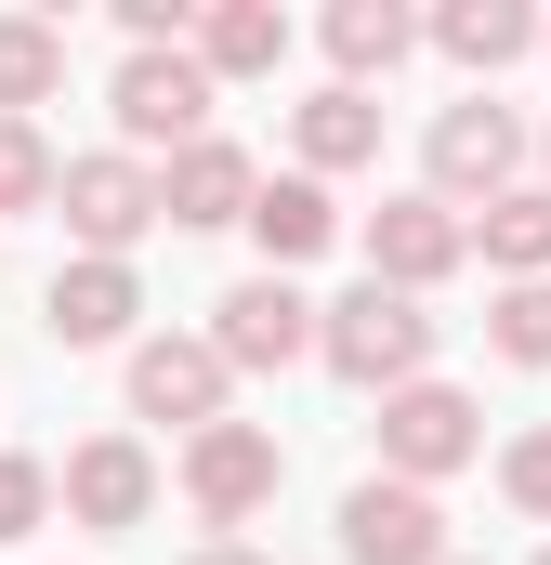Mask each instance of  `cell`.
<instances>
[{
  "mask_svg": "<svg viewBox=\"0 0 551 565\" xmlns=\"http://www.w3.org/2000/svg\"><path fill=\"white\" fill-rule=\"evenodd\" d=\"M315 355L342 382H368V395H408L420 369H433V316H420L408 289H342V302H315Z\"/></svg>",
  "mask_w": 551,
  "mask_h": 565,
  "instance_id": "6da1fadb",
  "label": "cell"
},
{
  "mask_svg": "<svg viewBox=\"0 0 551 565\" xmlns=\"http://www.w3.org/2000/svg\"><path fill=\"white\" fill-rule=\"evenodd\" d=\"M53 211H66V237H79V264H132V237L158 224V171L144 158H66L53 171Z\"/></svg>",
  "mask_w": 551,
  "mask_h": 565,
  "instance_id": "7a4b0ae2",
  "label": "cell"
},
{
  "mask_svg": "<svg viewBox=\"0 0 551 565\" xmlns=\"http://www.w3.org/2000/svg\"><path fill=\"white\" fill-rule=\"evenodd\" d=\"M512 171H526V119L486 106V93H460V106L433 119V184H420V198H446V211L473 224L486 198H512Z\"/></svg>",
  "mask_w": 551,
  "mask_h": 565,
  "instance_id": "3957f363",
  "label": "cell"
},
{
  "mask_svg": "<svg viewBox=\"0 0 551 565\" xmlns=\"http://www.w3.org/2000/svg\"><path fill=\"white\" fill-rule=\"evenodd\" d=\"M486 447V408L473 395H446V382H408V395H381V473L395 487H433V473H460Z\"/></svg>",
  "mask_w": 551,
  "mask_h": 565,
  "instance_id": "277c9868",
  "label": "cell"
},
{
  "mask_svg": "<svg viewBox=\"0 0 551 565\" xmlns=\"http://www.w3.org/2000/svg\"><path fill=\"white\" fill-rule=\"evenodd\" d=\"M276 473H289V460H276V434H263V422H210V434H184V500H197L210 526H250V513L276 500Z\"/></svg>",
  "mask_w": 551,
  "mask_h": 565,
  "instance_id": "5b68a950",
  "label": "cell"
},
{
  "mask_svg": "<svg viewBox=\"0 0 551 565\" xmlns=\"http://www.w3.org/2000/svg\"><path fill=\"white\" fill-rule=\"evenodd\" d=\"M210 355H224V382H237V369H302V355H315V302L289 277L224 289V302H210Z\"/></svg>",
  "mask_w": 551,
  "mask_h": 565,
  "instance_id": "8992f818",
  "label": "cell"
},
{
  "mask_svg": "<svg viewBox=\"0 0 551 565\" xmlns=\"http://www.w3.org/2000/svg\"><path fill=\"white\" fill-rule=\"evenodd\" d=\"M106 106H119V158H132V145H197L210 132V66H197V53H132Z\"/></svg>",
  "mask_w": 551,
  "mask_h": 565,
  "instance_id": "52a82bcc",
  "label": "cell"
},
{
  "mask_svg": "<svg viewBox=\"0 0 551 565\" xmlns=\"http://www.w3.org/2000/svg\"><path fill=\"white\" fill-rule=\"evenodd\" d=\"M473 264V237H460V211L446 198H381L368 211V289H433V277H460Z\"/></svg>",
  "mask_w": 551,
  "mask_h": 565,
  "instance_id": "ba28073f",
  "label": "cell"
},
{
  "mask_svg": "<svg viewBox=\"0 0 551 565\" xmlns=\"http://www.w3.org/2000/svg\"><path fill=\"white\" fill-rule=\"evenodd\" d=\"M342 565H446V513H433V487L368 473V487L342 500Z\"/></svg>",
  "mask_w": 551,
  "mask_h": 565,
  "instance_id": "9c48e42d",
  "label": "cell"
},
{
  "mask_svg": "<svg viewBox=\"0 0 551 565\" xmlns=\"http://www.w3.org/2000/svg\"><path fill=\"white\" fill-rule=\"evenodd\" d=\"M132 422H184V434H210L224 422V355L210 342H132Z\"/></svg>",
  "mask_w": 551,
  "mask_h": 565,
  "instance_id": "30bf717a",
  "label": "cell"
},
{
  "mask_svg": "<svg viewBox=\"0 0 551 565\" xmlns=\"http://www.w3.org/2000/svg\"><path fill=\"white\" fill-rule=\"evenodd\" d=\"M250 184H263V171H250L237 145L197 132V145H171V171H158V224H197V237H210V224H250Z\"/></svg>",
  "mask_w": 551,
  "mask_h": 565,
  "instance_id": "8fae6325",
  "label": "cell"
},
{
  "mask_svg": "<svg viewBox=\"0 0 551 565\" xmlns=\"http://www.w3.org/2000/svg\"><path fill=\"white\" fill-rule=\"evenodd\" d=\"M66 513L79 526H144V500H158V460H144L132 434H93V447H66Z\"/></svg>",
  "mask_w": 551,
  "mask_h": 565,
  "instance_id": "7c38bea8",
  "label": "cell"
},
{
  "mask_svg": "<svg viewBox=\"0 0 551 565\" xmlns=\"http://www.w3.org/2000/svg\"><path fill=\"white\" fill-rule=\"evenodd\" d=\"M132 316H144L132 264H66L53 302H40V329H53V342H132Z\"/></svg>",
  "mask_w": 551,
  "mask_h": 565,
  "instance_id": "4fadbf2b",
  "label": "cell"
},
{
  "mask_svg": "<svg viewBox=\"0 0 551 565\" xmlns=\"http://www.w3.org/2000/svg\"><path fill=\"white\" fill-rule=\"evenodd\" d=\"M210 79H276L289 66V13L276 0H224V13H197V40H184Z\"/></svg>",
  "mask_w": 551,
  "mask_h": 565,
  "instance_id": "5bb4252c",
  "label": "cell"
},
{
  "mask_svg": "<svg viewBox=\"0 0 551 565\" xmlns=\"http://www.w3.org/2000/svg\"><path fill=\"white\" fill-rule=\"evenodd\" d=\"M250 237H263V264L289 277V264H315V250L342 237V211H328V184H302V171H276V184H250Z\"/></svg>",
  "mask_w": 551,
  "mask_h": 565,
  "instance_id": "9a60e30c",
  "label": "cell"
},
{
  "mask_svg": "<svg viewBox=\"0 0 551 565\" xmlns=\"http://www.w3.org/2000/svg\"><path fill=\"white\" fill-rule=\"evenodd\" d=\"M433 40H446V66L499 79V66H526V53H539V13H526V0H446V13H433Z\"/></svg>",
  "mask_w": 551,
  "mask_h": 565,
  "instance_id": "2e32d148",
  "label": "cell"
},
{
  "mask_svg": "<svg viewBox=\"0 0 551 565\" xmlns=\"http://www.w3.org/2000/svg\"><path fill=\"white\" fill-rule=\"evenodd\" d=\"M289 145H302V184H328V171H355V158H381V106L328 79V93H315V106L289 119Z\"/></svg>",
  "mask_w": 551,
  "mask_h": 565,
  "instance_id": "e0dca14e",
  "label": "cell"
},
{
  "mask_svg": "<svg viewBox=\"0 0 551 565\" xmlns=\"http://www.w3.org/2000/svg\"><path fill=\"white\" fill-rule=\"evenodd\" d=\"M460 237H473V250H486L512 289H526V277H551V184H512V198H486Z\"/></svg>",
  "mask_w": 551,
  "mask_h": 565,
  "instance_id": "ac0fdd59",
  "label": "cell"
},
{
  "mask_svg": "<svg viewBox=\"0 0 551 565\" xmlns=\"http://www.w3.org/2000/svg\"><path fill=\"white\" fill-rule=\"evenodd\" d=\"M53 93H66V26L53 13H0V119H26Z\"/></svg>",
  "mask_w": 551,
  "mask_h": 565,
  "instance_id": "d6986e66",
  "label": "cell"
},
{
  "mask_svg": "<svg viewBox=\"0 0 551 565\" xmlns=\"http://www.w3.org/2000/svg\"><path fill=\"white\" fill-rule=\"evenodd\" d=\"M408 13H395V0H342V13H328V53H342V93H368V79H395V66H408Z\"/></svg>",
  "mask_w": 551,
  "mask_h": 565,
  "instance_id": "ffe728a7",
  "label": "cell"
},
{
  "mask_svg": "<svg viewBox=\"0 0 551 565\" xmlns=\"http://www.w3.org/2000/svg\"><path fill=\"white\" fill-rule=\"evenodd\" d=\"M486 342H499L512 369H551V277H526V289H499V316H486Z\"/></svg>",
  "mask_w": 551,
  "mask_h": 565,
  "instance_id": "44dd1931",
  "label": "cell"
},
{
  "mask_svg": "<svg viewBox=\"0 0 551 565\" xmlns=\"http://www.w3.org/2000/svg\"><path fill=\"white\" fill-rule=\"evenodd\" d=\"M13 211H53V145L26 132V119H0V224Z\"/></svg>",
  "mask_w": 551,
  "mask_h": 565,
  "instance_id": "7402d4cb",
  "label": "cell"
},
{
  "mask_svg": "<svg viewBox=\"0 0 551 565\" xmlns=\"http://www.w3.org/2000/svg\"><path fill=\"white\" fill-rule=\"evenodd\" d=\"M40 513H53V473H40L26 447H0V540H26Z\"/></svg>",
  "mask_w": 551,
  "mask_h": 565,
  "instance_id": "603a6c76",
  "label": "cell"
},
{
  "mask_svg": "<svg viewBox=\"0 0 551 565\" xmlns=\"http://www.w3.org/2000/svg\"><path fill=\"white\" fill-rule=\"evenodd\" d=\"M499 487H512V500H526V513H551V434H526V447H512V460H499Z\"/></svg>",
  "mask_w": 551,
  "mask_h": 565,
  "instance_id": "cb8c5ba5",
  "label": "cell"
},
{
  "mask_svg": "<svg viewBox=\"0 0 551 565\" xmlns=\"http://www.w3.org/2000/svg\"><path fill=\"white\" fill-rule=\"evenodd\" d=\"M197 565H263V553H250V540H210V553H197Z\"/></svg>",
  "mask_w": 551,
  "mask_h": 565,
  "instance_id": "d4e9b609",
  "label": "cell"
},
{
  "mask_svg": "<svg viewBox=\"0 0 551 565\" xmlns=\"http://www.w3.org/2000/svg\"><path fill=\"white\" fill-rule=\"evenodd\" d=\"M539 40H551V26H539Z\"/></svg>",
  "mask_w": 551,
  "mask_h": 565,
  "instance_id": "484cf974",
  "label": "cell"
},
{
  "mask_svg": "<svg viewBox=\"0 0 551 565\" xmlns=\"http://www.w3.org/2000/svg\"><path fill=\"white\" fill-rule=\"evenodd\" d=\"M446 565H460V553H446Z\"/></svg>",
  "mask_w": 551,
  "mask_h": 565,
  "instance_id": "4316f807",
  "label": "cell"
},
{
  "mask_svg": "<svg viewBox=\"0 0 551 565\" xmlns=\"http://www.w3.org/2000/svg\"><path fill=\"white\" fill-rule=\"evenodd\" d=\"M539 565H551V553H539Z\"/></svg>",
  "mask_w": 551,
  "mask_h": 565,
  "instance_id": "83f0119b",
  "label": "cell"
}]
</instances>
